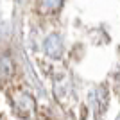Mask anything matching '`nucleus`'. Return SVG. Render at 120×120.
<instances>
[{"label":"nucleus","instance_id":"3","mask_svg":"<svg viewBox=\"0 0 120 120\" xmlns=\"http://www.w3.org/2000/svg\"><path fill=\"white\" fill-rule=\"evenodd\" d=\"M13 61L9 59V57H0V81L2 79H7V77H11L13 75Z\"/></svg>","mask_w":120,"mask_h":120},{"label":"nucleus","instance_id":"1","mask_svg":"<svg viewBox=\"0 0 120 120\" xmlns=\"http://www.w3.org/2000/svg\"><path fill=\"white\" fill-rule=\"evenodd\" d=\"M43 47H45V52L50 57H61V54H63V41L57 34H50L45 40Z\"/></svg>","mask_w":120,"mask_h":120},{"label":"nucleus","instance_id":"2","mask_svg":"<svg viewBox=\"0 0 120 120\" xmlns=\"http://www.w3.org/2000/svg\"><path fill=\"white\" fill-rule=\"evenodd\" d=\"M63 4V0H38V9L41 13H54Z\"/></svg>","mask_w":120,"mask_h":120}]
</instances>
